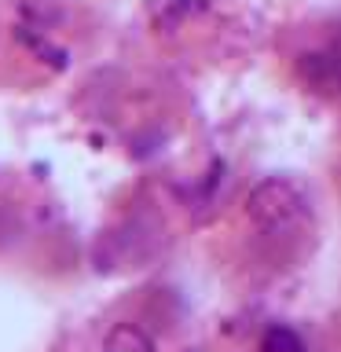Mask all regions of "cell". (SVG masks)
I'll use <instances>...</instances> for the list:
<instances>
[{"label":"cell","mask_w":341,"mask_h":352,"mask_svg":"<svg viewBox=\"0 0 341 352\" xmlns=\"http://www.w3.org/2000/svg\"><path fill=\"white\" fill-rule=\"evenodd\" d=\"M250 217L261 228H286L305 213V198L290 180H264L250 195Z\"/></svg>","instance_id":"cell-1"},{"label":"cell","mask_w":341,"mask_h":352,"mask_svg":"<svg viewBox=\"0 0 341 352\" xmlns=\"http://www.w3.org/2000/svg\"><path fill=\"white\" fill-rule=\"evenodd\" d=\"M103 352H158V349H154V338L147 330H140L132 323H118L103 338Z\"/></svg>","instance_id":"cell-2"},{"label":"cell","mask_w":341,"mask_h":352,"mask_svg":"<svg viewBox=\"0 0 341 352\" xmlns=\"http://www.w3.org/2000/svg\"><path fill=\"white\" fill-rule=\"evenodd\" d=\"M261 352H308V349H305V338L297 334L294 327L275 323V327L264 330V338H261Z\"/></svg>","instance_id":"cell-3"}]
</instances>
